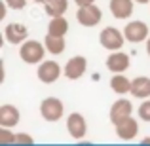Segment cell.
Segmentation results:
<instances>
[{"label":"cell","mask_w":150,"mask_h":146,"mask_svg":"<svg viewBox=\"0 0 150 146\" xmlns=\"http://www.w3.org/2000/svg\"><path fill=\"white\" fill-rule=\"evenodd\" d=\"M44 44L38 40H25L19 48V57L27 63V65H36V63L44 61Z\"/></svg>","instance_id":"cell-1"},{"label":"cell","mask_w":150,"mask_h":146,"mask_svg":"<svg viewBox=\"0 0 150 146\" xmlns=\"http://www.w3.org/2000/svg\"><path fill=\"white\" fill-rule=\"evenodd\" d=\"M63 112H65V106H63V102L59 101L57 97H46L44 101L40 102V114L42 118H44L46 121H59L63 116Z\"/></svg>","instance_id":"cell-2"},{"label":"cell","mask_w":150,"mask_h":146,"mask_svg":"<svg viewBox=\"0 0 150 146\" xmlns=\"http://www.w3.org/2000/svg\"><path fill=\"white\" fill-rule=\"evenodd\" d=\"M99 42L105 49L118 51V49H122V46H124V42H125V34H122L120 30L114 29V27H106V29L101 30Z\"/></svg>","instance_id":"cell-3"},{"label":"cell","mask_w":150,"mask_h":146,"mask_svg":"<svg viewBox=\"0 0 150 146\" xmlns=\"http://www.w3.org/2000/svg\"><path fill=\"white\" fill-rule=\"evenodd\" d=\"M76 19H78V23L84 25V27H95V25H99V23H101L103 11L95 6V4L82 6L80 10L76 11Z\"/></svg>","instance_id":"cell-4"},{"label":"cell","mask_w":150,"mask_h":146,"mask_svg":"<svg viewBox=\"0 0 150 146\" xmlns=\"http://www.w3.org/2000/svg\"><path fill=\"white\" fill-rule=\"evenodd\" d=\"M86 70H88V59L82 57V55H76V57L67 61L65 68H63V74L69 80H80L86 74Z\"/></svg>","instance_id":"cell-5"},{"label":"cell","mask_w":150,"mask_h":146,"mask_svg":"<svg viewBox=\"0 0 150 146\" xmlns=\"http://www.w3.org/2000/svg\"><path fill=\"white\" fill-rule=\"evenodd\" d=\"M36 76L42 84H53V82H57V78L61 76V66L55 61H42L40 65H38Z\"/></svg>","instance_id":"cell-6"},{"label":"cell","mask_w":150,"mask_h":146,"mask_svg":"<svg viewBox=\"0 0 150 146\" xmlns=\"http://www.w3.org/2000/svg\"><path fill=\"white\" fill-rule=\"evenodd\" d=\"M124 34H125V40L139 44V42L148 38V25L144 21H129L124 29Z\"/></svg>","instance_id":"cell-7"},{"label":"cell","mask_w":150,"mask_h":146,"mask_svg":"<svg viewBox=\"0 0 150 146\" xmlns=\"http://www.w3.org/2000/svg\"><path fill=\"white\" fill-rule=\"evenodd\" d=\"M67 131L70 133V137L76 140L84 139L86 133H88V123H86L84 116L78 112H72L69 118H67Z\"/></svg>","instance_id":"cell-8"},{"label":"cell","mask_w":150,"mask_h":146,"mask_svg":"<svg viewBox=\"0 0 150 146\" xmlns=\"http://www.w3.org/2000/svg\"><path fill=\"white\" fill-rule=\"evenodd\" d=\"M4 36L10 44H23L29 38V29L23 23H8L4 29Z\"/></svg>","instance_id":"cell-9"},{"label":"cell","mask_w":150,"mask_h":146,"mask_svg":"<svg viewBox=\"0 0 150 146\" xmlns=\"http://www.w3.org/2000/svg\"><path fill=\"white\" fill-rule=\"evenodd\" d=\"M131 112H133V104H131V101L120 99V101H116L112 106H110V121L116 125V123H120L122 120H125V118L131 116Z\"/></svg>","instance_id":"cell-10"},{"label":"cell","mask_w":150,"mask_h":146,"mask_svg":"<svg viewBox=\"0 0 150 146\" xmlns=\"http://www.w3.org/2000/svg\"><path fill=\"white\" fill-rule=\"evenodd\" d=\"M137 133H139V123H137V120L133 116H129V118H125V120H122L120 123H116V135L120 137L122 140L135 139Z\"/></svg>","instance_id":"cell-11"},{"label":"cell","mask_w":150,"mask_h":146,"mask_svg":"<svg viewBox=\"0 0 150 146\" xmlns=\"http://www.w3.org/2000/svg\"><path fill=\"white\" fill-rule=\"evenodd\" d=\"M106 68L114 74L127 70L129 68V55H125L124 51H120V49L112 51V53L106 57Z\"/></svg>","instance_id":"cell-12"},{"label":"cell","mask_w":150,"mask_h":146,"mask_svg":"<svg viewBox=\"0 0 150 146\" xmlns=\"http://www.w3.org/2000/svg\"><path fill=\"white\" fill-rule=\"evenodd\" d=\"M19 123V110L13 104L0 106V127H15Z\"/></svg>","instance_id":"cell-13"},{"label":"cell","mask_w":150,"mask_h":146,"mask_svg":"<svg viewBox=\"0 0 150 146\" xmlns=\"http://www.w3.org/2000/svg\"><path fill=\"white\" fill-rule=\"evenodd\" d=\"M135 0H110V11L116 19H127L133 13Z\"/></svg>","instance_id":"cell-14"},{"label":"cell","mask_w":150,"mask_h":146,"mask_svg":"<svg viewBox=\"0 0 150 146\" xmlns=\"http://www.w3.org/2000/svg\"><path fill=\"white\" fill-rule=\"evenodd\" d=\"M131 95L135 99H148L150 97V78L137 76L131 80Z\"/></svg>","instance_id":"cell-15"},{"label":"cell","mask_w":150,"mask_h":146,"mask_svg":"<svg viewBox=\"0 0 150 146\" xmlns=\"http://www.w3.org/2000/svg\"><path fill=\"white\" fill-rule=\"evenodd\" d=\"M110 87L114 93L118 95H125V93H131V80L124 76V72H118L110 78Z\"/></svg>","instance_id":"cell-16"},{"label":"cell","mask_w":150,"mask_h":146,"mask_svg":"<svg viewBox=\"0 0 150 146\" xmlns=\"http://www.w3.org/2000/svg\"><path fill=\"white\" fill-rule=\"evenodd\" d=\"M44 46H46V49H48L50 53L59 55V53H63V51H65V48H67L65 36H53V34H46Z\"/></svg>","instance_id":"cell-17"},{"label":"cell","mask_w":150,"mask_h":146,"mask_svg":"<svg viewBox=\"0 0 150 146\" xmlns=\"http://www.w3.org/2000/svg\"><path fill=\"white\" fill-rule=\"evenodd\" d=\"M44 10L50 17L65 15V11L69 10V0H48V2L44 4Z\"/></svg>","instance_id":"cell-18"},{"label":"cell","mask_w":150,"mask_h":146,"mask_svg":"<svg viewBox=\"0 0 150 146\" xmlns=\"http://www.w3.org/2000/svg\"><path fill=\"white\" fill-rule=\"evenodd\" d=\"M67 32H69V21H67L63 15L51 17V21L48 25V34H53V36H65Z\"/></svg>","instance_id":"cell-19"},{"label":"cell","mask_w":150,"mask_h":146,"mask_svg":"<svg viewBox=\"0 0 150 146\" xmlns=\"http://www.w3.org/2000/svg\"><path fill=\"white\" fill-rule=\"evenodd\" d=\"M139 118L143 121H150V101H144L139 106Z\"/></svg>","instance_id":"cell-20"},{"label":"cell","mask_w":150,"mask_h":146,"mask_svg":"<svg viewBox=\"0 0 150 146\" xmlns=\"http://www.w3.org/2000/svg\"><path fill=\"white\" fill-rule=\"evenodd\" d=\"M4 4L11 10H23L27 6V0H4Z\"/></svg>","instance_id":"cell-21"},{"label":"cell","mask_w":150,"mask_h":146,"mask_svg":"<svg viewBox=\"0 0 150 146\" xmlns=\"http://www.w3.org/2000/svg\"><path fill=\"white\" fill-rule=\"evenodd\" d=\"M15 142H33V137H29V135H15Z\"/></svg>","instance_id":"cell-22"},{"label":"cell","mask_w":150,"mask_h":146,"mask_svg":"<svg viewBox=\"0 0 150 146\" xmlns=\"http://www.w3.org/2000/svg\"><path fill=\"white\" fill-rule=\"evenodd\" d=\"M76 2V6L78 8H82V6H89V4H95V0H74Z\"/></svg>","instance_id":"cell-23"},{"label":"cell","mask_w":150,"mask_h":146,"mask_svg":"<svg viewBox=\"0 0 150 146\" xmlns=\"http://www.w3.org/2000/svg\"><path fill=\"white\" fill-rule=\"evenodd\" d=\"M146 53H148V55H150V36H148V38H146Z\"/></svg>","instance_id":"cell-24"},{"label":"cell","mask_w":150,"mask_h":146,"mask_svg":"<svg viewBox=\"0 0 150 146\" xmlns=\"http://www.w3.org/2000/svg\"><path fill=\"white\" fill-rule=\"evenodd\" d=\"M135 2H137V4H148L150 0H135Z\"/></svg>","instance_id":"cell-25"},{"label":"cell","mask_w":150,"mask_h":146,"mask_svg":"<svg viewBox=\"0 0 150 146\" xmlns=\"http://www.w3.org/2000/svg\"><path fill=\"white\" fill-rule=\"evenodd\" d=\"M33 2H36V4H46L48 0H33Z\"/></svg>","instance_id":"cell-26"},{"label":"cell","mask_w":150,"mask_h":146,"mask_svg":"<svg viewBox=\"0 0 150 146\" xmlns=\"http://www.w3.org/2000/svg\"><path fill=\"white\" fill-rule=\"evenodd\" d=\"M143 142H150V137H146V139H143Z\"/></svg>","instance_id":"cell-27"}]
</instances>
